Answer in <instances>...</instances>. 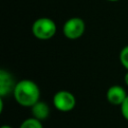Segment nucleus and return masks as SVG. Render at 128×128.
<instances>
[{"mask_svg":"<svg viewBox=\"0 0 128 128\" xmlns=\"http://www.w3.org/2000/svg\"><path fill=\"white\" fill-rule=\"evenodd\" d=\"M31 113H32V117L36 118L37 120H45L50 113V108L47 105V103H45L44 101H38L36 104H34L31 107Z\"/></svg>","mask_w":128,"mask_h":128,"instance_id":"0eeeda50","label":"nucleus"},{"mask_svg":"<svg viewBox=\"0 0 128 128\" xmlns=\"http://www.w3.org/2000/svg\"><path fill=\"white\" fill-rule=\"evenodd\" d=\"M63 34L70 40L80 38L85 31V23L79 17H72L66 20L63 25Z\"/></svg>","mask_w":128,"mask_h":128,"instance_id":"20e7f679","label":"nucleus"},{"mask_svg":"<svg viewBox=\"0 0 128 128\" xmlns=\"http://www.w3.org/2000/svg\"><path fill=\"white\" fill-rule=\"evenodd\" d=\"M107 1H111V2H116V1H119V0H107Z\"/></svg>","mask_w":128,"mask_h":128,"instance_id":"ddd939ff","label":"nucleus"},{"mask_svg":"<svg viewBox=\"0 0 128 128\" xmlns=\"http://www.w3.org/2000/svg\"><path fill=\"white\" fill-rule=\"evenodd\" d=\"M120 109H121V114H122V116L128 121V96L126 97V99L124 100V102L121 104Z\"/></svg>","mask_w":128,"mask_h":128,"instance_id":"9d476101","label":"nucleus"},{"mask_svg":"<svg viewBox=\"0 0 128 128\" xmlns=\"http://www.w3.org/2000/svg\"><path fill=\"white\" fill-rule=\"evenodd\" d=\"M19 128H43V125L40 120H37L34 117H30L25 119Z\"/></svg>","mask_w":128,"mask_h":128,"instance_id":"6e6552de","label":"nucleus"},{"mask_svg":"<svg viewBox=\"0 0 128 128\" xmlns=\"http://www.w3.org/2000/svg\"><path fill=\"white\" fill-rule=\"evenodd\" d=\"M124 82H125V84L128 86V71H127L126 74L124 75Z\"/></svg>","mask_w":128,"mask_h":128,"instance_id":"9b49d317","label":"nucleus"},{"mask_svg":"<svg viewBox=\"0 0 128 128\" xmlns=\"http://www.w3.org/2000/svg\"><path fill=\"white\" fill-rule=\"evenodd\" d=\"M56 30V23L48 17L38 18L32 24V33L37 39L40 40L51 39L55 35Z\"/></svg>","mask_w":128,"mask_h":128,"instance_id":"f03ea898","label":"nucleus"},{"mask_svg":"<svg viewBox=\"0 0 128 128\" xmlns=\"http://www.w3.org/2000/svg\"><path fill=\"white\" fill-rule=\"evenodd\" d=\"M1 128H12L11 126H9V125H2L1 126Z\"/></svg>","mask_w":128,"mask_h":128,"instance_id":"f8f14e48","label":"nucleus"},{"mask_svg":"<svg viewBox=\"0 0 128 128\" xmlns=\"http://www.w3.org/2000/svg\"><path fill=\"white\" fill-rule=\"evenodd\" d=\"M15 85L16 83L14 82L12 75L8 71L1 69L0 70V96L1 98L5 97L10 92L13 93Z\"/></svg>","mask_w":128,"mask_h":128,"instance_id":"423d86ee","label":"nucleus"},{"mask_svg":"<svg viewBox=\"0 0 128 128\" xmlns=\"http://www.w3.org/2000/svg\"><path fill=\"white\" fill-rule=\"evenodd\" d=\"M119 60H120V63L122 64V66L128 71V45L123 47L122 50L120 51Z\"/></svg>","mask_w":128,"mask_h":128,"instance_id":"1a4fd4ad","label":"nucleus"},{"mask_svg":"<svg viewBox=\"0 0 128 128\" xmlns=\"http://www.w3.org/2000/svg\"><path fill=\"white\" fill-rule=\"evenodd\" d=\"M13 96L19 105L31 108L40 99V88L34 81L23 79L16 83Z\"/></svg>","mask_w":128,"mask_h":128,"instance_id":"f257e3e1","label":"nucleus"},{"mask_svg":"<svg viewBox=\"0 0 128 128\" xmlns=\"http://www.w3.org/2000/svg\"><path fill=\"white\" fill-rule=\"evenodd\" d=\"M127 93L125 89L120 85H112L108 88L106 93V98L108 102L115 106H121L124 100L127 97Z\"/></svg>","mask_w":128,"mask_h":128,"instance_id":"39448f33","label":"nucleus"},{"mask_svg":"<svg viewBox=\"0 0 128 128\" xmlns=\"http://www.w3.org/2000/svg\"><path fill=\"white\" fill-rule=\"evenodd\" d=\"M52 103L57 110L62 112H69L74 109L76 105V98L71 92L67 90H60L54 94Z\"/></svg>","mask_w":128,"mask_h":128,"instance_id":"7ed1b4c3","label":"nucleus"}]
</instances>
